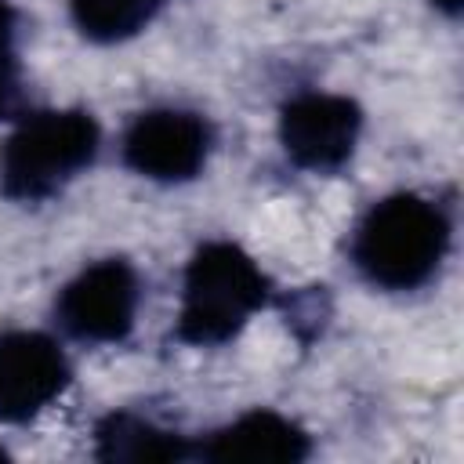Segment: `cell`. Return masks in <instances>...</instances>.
Here are the masks:
<instances>
[{
  "instance_id": "7",
  "label": "cell",
  "mask_w": 464,
  "mask_h": 464,
  "mask_svg": "<svg viewBox=\"0 0 464 464\" xmlns=\"http://www.w3.org/2000/svg\"><path fill=\"white\" fill-rule=\"evenodd\" d=\"M69 384L62 348L29 330L0 334V424H22L47 410Z\"/></svg>"
},
{
  "instance_id": "12",
  "label": "cell",
  "mask_w": 464,
  "mask_h": 464,
  "mask_svg": "<svg viewBox=\"0 0 464 464\" xmlns=\"http://www.w3.org/2000/svg\"><path fill=\"white\" fill-rule=\"evenodd\" d=\"M431 4H435V7H442L446 14H457V11H460V0H431Z\"/></svg>"
},
{
  "instance_id": "10",
  "label": "cell",
  "mask_w": 464,
  "mask_h": 464,
  "mask_svg": "<svg viewBox=\"0 0 464 464\" xmlns=\"http://www.w3.org/2000/svg\"><path fill=\"white\" fill-rule=\"evenodd\" d=\"M160 0H69L72 22L87 40L116 44L145 29Z\"/></svg>"
},
{
  "instance_id": "1",
  "label": "cell",
  "mask_w": 464,
  "mask_h": 464,
  "mask_svg": "<svg viewBox=\"0 0 464 464\" xmlns=\"http://www.w3.org/2000/svg\"><path fill=\"white\" fill-rule=\"evenodd\" d=\"M450 246L446 214L424 196L399 192L381 199L359 225L352 257L359 272L384 290L420 286Z\"/></svg>"
},
{
  "instance_id": "11",
  "label": "cell",
  "mask_w": 464,
  "mask_h": 464,
  "mask_svg": "<svg viewBox=\"0 0 464 464\" xmlns=\"http://www.w3.org/2000/svg\"><path fill=\"white\" fill-rule=\"evenodd\" d=\"M18 83V62H14V11L7 0H0V116L14 102Z\"/></svg>"
},
{
  "instance_id": "9",
  "label": "cell",
  "mask_w": 464,
  "mask_h": 464,
  "mask_svg": "<svg viewBox=\"0 0 464 464\" xmlns=\"http://www.w3.org/2000/svg\"><path fill=\"white\" fill-rule=\"evenodd\" d=\"M188 446L141 417L112 413L98 424V457L102 460H130V464H152V460H181Z\"/></svg>"
},
{
  "instance_id": "3",
  "label": "cell",
  "mask_w": 464,
  "mask_h": 464,
  "mask_svg": "<svg viewBox=\"0 0 464 464\" xmlns=\"http://www.w3.org/2000/svg\"><path fill=\"white\" fill-rule=\"evenodd\" d=\"M98 152V123L80 109L25 116L0 149V188L11 199H44L76 178Z\"/></svg>"
},
{
  "instance_id": "13",
  "label": "cell",
  "mask_w": 464,
  "mask_h": 464,
  "mask_svg": "<svg viewBox=\"0 0 464 464\" xmlns=\"http://www.w3.org/2000/svg\"><path fill=\"white\" fill-rule=\"evenodd\" d=\"M0 460H4V450H0Z\"/></svg>"
},
{
  "instance_id": "2",
  "label": "cell",
  "mask_w": 464,
  "mask_h": 464,
  "mask_svg": "<svg viewBox=\"0 0 464 464\" xmlns=\"http://www.w3.org/2000/svg\"><path fill=\"white\" fill-rule=\"evenodd\" d=\"M268 283L236 243H207L192 254L181 286L178 341L221 344L265 304Z\"/></svg>"
},
{
  "instance_id": "4",
  "label": "cell",
  "mask_w": 464,
  "mask_h": 464,
  "mask_svg": "<svg viewBox=\"0 0 464 464\" xmlns=\"http://www.w3.org/2000/svg\"><path fill=\"white\" fill-rule=\"evenodd\" d=\"M138 312V276L127 261L105 257L65 283L58 297L62 326L80 341H123Z\"/></svg>"
},
{
  "instance_id": "5",
  "label": "cell",
  "mask_w": 464,
  "mask_h": 464,
  "mask_svg": "<svg viewBox=\"0 0 464 464\" xmlns=\"http://www.w3.org/2000/svg\"><path fill=\"white\" fill-rule=\"evenodd\" d=\"M210 152V127L185 109L141 112L123 134V160L152 181H188Z\"/></svg>"
},
{
  "instance_id": "8",
  "label": "cell",
  "mask_w": 464,
  "mask_h": 464,
  "mask_svg": "<svg viewBox=\"0 0 464 464\" xmlns=\"http://www.w3.org/2000/svg\"><path fill=\"white\" fill-rule=\"evenodd\" d=\"M312 450L308 435L272 413V410H254V413H243L236 417L228 428L214 431V439L203 446V457L207 460H221V464H236V460H250V464H297L304 460Z\"/></svg>"
},
{
  "instance_id": "6",
  "label": "cell",
  "mask_w": 464,
  "mask_h": 464,
  "mask_svg": "<svg viewBox=\"0 0 464 464\" xmlns=\"http://www.w3.org/2000/svg\"><path fill=\"white\" fill-rule=\"evenodd\" d=\"M362 130V112L341 94H301L279 116V141L304 170H337Z\"/></svg>"
}]
</instances>
